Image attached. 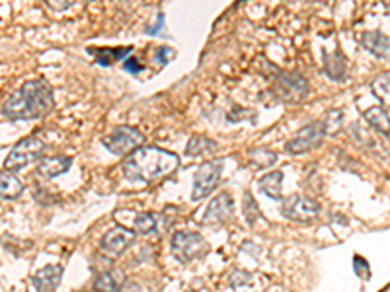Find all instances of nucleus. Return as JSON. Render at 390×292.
<instances>
[{"label":"nucleus","mask_w":390,"mask_h":292,"mask_svg":"<svg viewBox=\"0 0 390 292\" xmlns=\"http://www.w3.org/2000/svg\"><path fill=\"white\" fill-rule=\"evenodd\" d=\"M55 106L53 88L45 80H28L14 90L2 104V117L8 121H30L47 115Z\"/></svg>","instance_id":"obj_1"},{"label":"nucleus","mask_w":390,"mask_h":292,"mask_svg":"<svg viewBox=\"0 0 390 292\" xmlns=\"http://www.w3.org/2000/svg\"><path fill=\"white\" fill-rule=\"evenodd\" d=\"M180 166V158L158 146H141L123 162V173L129 182H154L172 173Z\"/></svg>","instance_id":"obj_2"},{"label":"nucleus","mask_w":390,"mask_h":292,"mask_svg":"<svg viewBox=\"0 0 390 292\" xmlns=\"http://www.w3.org/2000/svg\"><path fill=\"white\" fill-rule=\"evenodd\" d=\"M45 152V142L37 137H26L20 142H16L8 152L4 160V170L6 172H18L26 166H30L35 160H39Z\"/></svg>","instance_id":"obj_3"},{"label":"nucleus","mask_w":390,"mask_h":292,"mask_svg":"<svg viewBox=\"0 0 390 292\" xmlns=\"http://www.w3.org/2000/svg\"><path fill=\"white\" fill-rule=\"evenodd\" d=\"M142 142H145V135L139 129L129 127V125H120L102 139V144L111 154H118V156H129V154L141 148Z\"/></svg>","instance_id":"obj_4"},{"label":"nucleus","mask_w":390,"mask_h":292,"mask_svg":"<svg viewBox=\"0 0 390 292\" xmlns=\"http://www.w3.org/2000/svg\"><path fill=\"white\" fill-rule=\"evenodd\" d=\"M273 94L279 101L299 104L308 94V82L297 70H283V72L277 75L275 82H273Z\"/></svg>","instance_id":"obj_5"},{"label":"nucleus","mask_w":390,"mask_h":292,"mask_svg":"<svg viewBox=\"0 0 390 292\" xmlns=\"http://www.w3.org/2000/svg\"><path fill=\"white\" fill-rule=\"evenodd\" d=\"M172 253L174 257L182 263H189V261L203 257L209 251V244L205 238L197 232H187V230H180L172 236Z\"/></svg>","instance_id":"obj_6"},{"label":"nucleus","mask_w":390,"mask_h":292,"mask_svg":"<svg viewBox=\"0 0 390 292\" xmlns=\"http://www.w3.org/2000/svg\"><path fill=\"white\" fill-rule=\"evenodd\" d=\"M326 137V129L322 119H316L313 123H308L306 127H303L301 130H297L292 135L289 142L285 144V150L289 154H304V152H310L318 148Z\"/></svg>","instance_id":"obj_7"},{"label":"nucleus","mask_w":390,"mask_h":292,"mask_svg":"<svg viewBox=\"0 0 390 292\" xmlns=\"http://www.w3.org/2000/svg\"><path fill=\"white\" fill-rule=\"evenodd\" d=\"M223 175V160H207L203 162L194 175V191H192V201H201L211 193Z\"/></svg>","instance_id":"obj_8"},{"label":"nucleus","mask_w":390,"mask_h":292,"mask_svg":"<svg viewBox=\"0 0 390 292\" xmlns=\"http://www.w3.org/2000/svg\"><path fill=\"white\" fill-rule=\"evenodd\" d=\"M281 215L295 222H313L320 215V205L306 195H289L283 199Z\"/></svg>","instance_id":"obj_9"},{"label":"nucleus","mask_w":390,"mask_h":292,"mask_svg":"<svg viewBox=\"0 0 390 292\" xmlns=\"http://www.w3.org/2000/svg\"><path fill=\"white\" fill-rule=\"evenodd\" d=\"M232 213H234V203H232V197L230 193H219L211 205L207 206L205 215H203V222L205 224H225L232 218Z\"/></svg>","instance_id":"obj_10"},{"label":"nucleus","mask_w":390,"mask_h":292,"mask_svg":"<svg viewBox=\"0 0 390 292\" xmlns=\"http://www.w3.org/2000/svg\"><path fill=\"white\" fill-rule=\"evenodd\" d=\"M135 238V232H131L127 228L118 226L113 230L106 232V236L102 238V249L108 253V255H121L125 249L129 248Z\"/></svg>","instance_id":"obj_11"},{"label":"nucleus","mask_w":390,"mask_h":292,"mask_svg":"<svg viewBox=\"0 0 390 292\" xmlns=\"http://www.w3.org/2000/svg\"><path fill=\"white\" fill-rule=\"evenodd\" d=\"M63 279V267L61 265H45L33 275V286L37 292H55L59 282Z\"/></svg>","instance_id":"obj_12"},{"label":"nucleus","mask_w":390,"mask_h":292,"mask_svg":"<svg viewBox=\"0 0 390 292\" xmlns=\"http://www.w3.org/2000/svg\"><path fill=\"white\" fill-rule=\"evenodd\" d=\"M361 47L375 57H387L390 51V39L380 32H365L359 35Z\"/></svg>","instance_id":"obj_13"},{"label":"nucleus","mask_w":390,"mask_h":292,"mask_svg":"<svg viewBox=\"0 0 390 292\" xmlns=\"http://www.w3.org/2000/svg\"><path fill=\"white\" fill-rule=\"evenodd\" d=\"M71 166H73L71 156H49V158L39 160L37 173H41L45 177H57V175H63V173L68 172Z\"/></svg>","instance_id":"obj_14"},{"label":"nucleus","mask_w":390,"mask_h":292,"mask_svg":"<svg viewBox=\"0 0 390 292\" xmlns=\"http://www.w3.org/2000/svg\"><path fill=\"white\" fill-rule=\"evenodd\" d=\"M125 273L121 269H111L100 273L94 281V289L98 292H120L121 286L125 284Z\"/></svg>","instance_id":"obj_15"},{"label":"nucleus","mask_w":390,"mask_h":292,"mask_svg":"<svg viewBox=\"0 0 390 292\" xmlns=\"http://www.w3.org/2000/svg\"><path fill=\"white\" fill-rule=\"evenodd\" d=\"M324 72L330 76L332 80H337V82H342V80L346 78V72H347L346 57H344V53H342L337 47L334 53L324 51Z\"/></svg>","instance_id":"obj_16"},{"label":"nucleus","mask_w":390,"mask_h":292,"mask_svg":"<svg viewBox=\"0 0 390 292\" xmlns=\"http://www.w3.org/2000/svg\"><path fill=\"white\" fill-rule=\"evenodd\" d=\"M129 230L135 234H142V236L156 232L158 230V215H154V213H131Z\"/></svg>","instance_id":"obj_17"},{"label":"nucleus","mask_w":390,"mask_h":292,"mask_svg":"<svg viewBox=\"0 0 390 292\" xmlns=\"http://www.w3.org/2000/svg\"><path fill=\"white\" fill-rule=\"evenodd\" d=\"M363 117L367 121L373 129L380 133L382 137H389L390 139V117L387 113V109L379 108V106H373L363 111Z\"/></svg>","instance_id":"obj_18"},{"label":"nucleus","mask_w":390,"mask_h":292,"mask_svg":"<svg viewBox=\"0 0 390 292\" xmlns=\"http://www.w3.org/2000/svg\"><path fill=\"white\" fill-rule=\"evenodd\" d=\"M281 185H283V172L275 170V172L266 173L258 182V187L263 195H268L270 199L279 201L281 199Z\"/></svg>","instance_id":"obj_19"},{"label":"nucleus","mask_w":390,"mask_h":292,"mask_svg":"<svg viewBox=\"0 0 390 292\" xmlns=\"http://www.w3.org/2000/svg\"><path fill=\"white\" fill-rule=\"evenodd\" d=\"M22 189V182L12 172H6V170H4V173L0 175V195H2V199H4V201H12V199L20 197Z\"/></svg>","instance_id":"obj_20"},{"label":"nucleus","mask_w":390,"mask_h":292,"mask_svg":"<svg viewBox=\"0 0 390 292\" xmlns=\"http://www.w3.org/2000/svg\"><path fill=\"white\" fill-rule=\"evenodd\" d=\"M371 92L382 104V108L390 109V72H382L371 82Z\"/></svg>","instance_id":"obj_21"},{"label":"nucleus","mask_w":390,"mask_h":292,"mask_svg":"<svg viewBox=\"0 0 390 292\" xmlns=\"http://www.w3.org/2000/svg\"><path fill=\"white\" fill-rule=\"evenodd\" d=\"M96 53V63L100 66H111L115 61L125 59L133 51V47H121V49H92Z\"/></svg>","instance_id":"obj_22"},{"label":"nucleus","mask_w":390,"mask_h":292,"mask_svg":"<svg viewBox=\"0 0 390 292\" xmlns=\"http://www.w3.org/2000/svg\"><path fill=\"white\" fill-rule=\"evenodd\" d=\"M217 150V144L215 141L207 139V137H192L187 146H185V154L187 156H201V154H209V152Z\"/></svg>","instance_id":"obj_23"},{"label":"nucleus","mask_w":390,"mask_h":292,"mask_svg":"<svg viewBox=\"0 0 390 292\" xmlns=\"http://www.w3.org/2000/svg\"><path fill=\"white\" fill-rule=\"evenodd\" d=\"M322 123H324L326 137L337 135V130H340L342 123H344V113H342V109H328L326 115L322 117Z\"/></svg>","instance_id":"obj_24"},{"label":"nucleus","mask_w":390,"mask_h":292,"mask_svg":"<svg viewBox=\"0 0 390 292\" xmlns=\"http://www.w3.org/2000/svg\"><path fill=\"white\" fill-rule=\"evenodd\" d=\"M277 154L268 148H258V150L250 152V164L258 166V168H270L271 164H275Z\"/></svg>","instance_id":"obj_25"},{"label":"nucleus","mask_w":390,"mask_h":292,"mask_svg":"<svg viewBox=\"0 0 390 292\" xmlns=\"http://www.w3.org/2000/svg\"><path fill=\"white\" fill-rule=\"evenodd\" d=\"M353 271H355V275L358 277H361V279H369L371 277V271H369V263L363 257H359V255H355L353 257Z\"/></svg>","instance_id":"obj_26"},{"label":"nucleus","mask_w":390,"mask_h":292,"mask_svg":"<svg viewBox=\"0 0 390 292\" xmlns=\"http://www.w3.org/2000/svg\"><path fill=\"white\" fill-rule=\"evenodd\" d=\"M125 70H129V72H135V75H137V72H139V70H141L142 66H139V63H137V61H135V59H127V61H125Z\"/></svg>","instance_id":"obj_27"},{"label":"nucleus","mask_w":390,"mask_h":292,"mask_svg":"<svg viewBox=\"0 0 390 292\" xmlns=\"http://www.w3.org/2000/svg\"><path fill=\"white\" fill-rule=\"evenodd\" d=\"M120 292H142V289L139 282H125Z\"/></svg>","instance_id":"obj_28"},{"label":"nucleus","mask_w":390,"mask_h":292,"mask_svg":"<svg viewBox=\"0 0 390 292\" xmlns=\"http://www.w3.org/2000/svg\"><path fill=\"white\" fill-rule=\"evenodd\" d=\"M73 2H66V4H53V2H47V6L49 8H53V10H65V8H68Z\"/></svg>","instance_id":"obj_29"}]
</instances>
